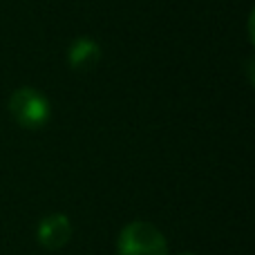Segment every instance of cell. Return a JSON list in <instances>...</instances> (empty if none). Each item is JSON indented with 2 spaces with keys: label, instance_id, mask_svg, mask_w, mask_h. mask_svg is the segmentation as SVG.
<instances>
[{
  "label": "cell",
  "instance_id": "cell-1",
  "mask_svg": "<svg viewBox=\"0 0 255 255\" xmlns=\"http://www.w3.org/2000/svg\"><path fill=\"white\" fill-rule=\"evenodd\" d=\"M7 106L11 119L25 130H40L47 126L49 117H52V106H49L47 97L29 85L13 90Z\"/></svg>",
  "mask_w": 255,
  "mask_h": 255
},
{
  "label": "cell",
  "instance_id": "cell-2",
  "mask_svg": "<svg viewBox=\"0 0 255 255\" xmlns=\"http://www.w3.org/2000/svg\"><path fill=\"white\" fill-rule=\"evenodd\" d=\"M117 255H168L166 235L150 222H130L117 238Z\"/></svg>",
  "mask_w": 255,
  "mask_h": 255
},
{
  "label": "cell",
  "instance_id": "cell-3",
  "mask_svg": "<svg viewBox=\"0 0 255 255\" xmlns=\"http://www.w3.org/2000/svg\"><path fill=\"white\" fill-rule=\"evenodd\" d=\"M72 222L65 213H49L38 222L36 229V240L45 251H58L72 240Z\"/></svg>",
  "mask_w": 255,
  "mask_h": 255
},
{
  "label": "cell",
  "instance_id": "cell-4",
  "mask_svg": "<svg viewBox=\"0 0 255 255\" xmlns=\"http://www.w3.org/2000/svg\"><path fill=\"white\" fill-rule=\"evenodd\" d=\"M101 45L97 43L90 36H81V38L72 40L70 49H67V63L74 72H81V74H88L94 67L101 63Z\"/></svg>",
  "mask_w": 255,
  "mask_h": 255
},
{
  "label": "cell",
  "instance_id": "cell-5",
  "mask_svg": "<svg viewBox=\"0 0 255 255\" xmlns=\"http://www.w3.org/2000/svg\"><path fill=\"white\" fill-rule=\"evenodd\" d=\"M179 255H195V253H190V251H186V253H179Z\"/></svg>",
  "mask_w": 255,
  "mask_h": 255
}]
</instances>
